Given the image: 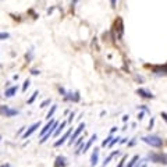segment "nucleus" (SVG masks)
<instances>
[{"mask_svg":"<svg viewBox=\"0 0 167 167\" xmlns=\"http://www.w3.org/2000/svg\"><path fill=\"white\" fill-rule=\"evenodd\" d=\"M38 95H39V92H38V91H35V92H33V93H32V96H31V98L28 99V105H32V103H33V100H35V99L38 98Z\"/></svg>","mask_w":167,"mask_h":167,"instance_id":"6ab92c4d","label":"nucleus"},{"mask_svg":"<svg viewBox=\"0 0 167 167\" xmlns=\"http://www.w3.org/2000/svg\"><path fill=\"white\" fill-rule=\"evenodd\" d=\"M8 38H10V33L8 32H0V40L8 39Z\"/></svg>","mask_w":167,"mask_h":167,"instance_id":"b1692460","label":"nucleus"},{"mask_svg":"<svg viewBox=\"0 0 167 167\" xmlns=\"http://www.w3.org/2000/svg\"><path fill=\"white\" fill-rule=\"evenodd\" d=\"M56 167H65V157L63 156H58L57 159H56Z\"/></svg>","mask_w":167,"mask_h":167,"instance_id":"2eb2a0df","label":"nucleus"},{"mask_svg":"<svg viewBox=\"0 0 167 167\" xmlns=\"http://www.w3.org/2000/svg\"><path fill=\"white\" fill-rule=\"evenodd\" d=\"M65 100H73V102H78L80 100V92H67L64 96Z\"/></svg>","mask_w":167,"mask_h":167,"instance_id":"6e6552de","label":"nucleus"},{"mask_svg":"<svg viewBox=\"0 0 167 167\" xmlns=\"http://www.w3.org/2000/svg\"><path fill=\"white\" fill-rule=\"evenodd\" d=\"M77 2H78V0H73V3H71V7H73V8H74V6L77 4Z\"/></svg>","mask_w":167,"mask_h":167,"instance_id":"f704fd0d","label":"nucleus"},{"mask_svg":"<svg viewBox=\"0 0 167 167\" xmlns=\"http://www.w3.org/2000/svg\"><path fill=\"white\" fill-rule=\"evenodd\" d=\"M0 167H10L8 164H3V166H0Z\"/></svg>","mask_w":167,"mask_h":167,"instance_id":"4c0bfd02","label":"nucleus"},{"mask_svg":"<svg viewBox=\"0 0 167 167\" xmlns=\"http://www.w3.org/2000/svg\"><path fill=\"white\" fill-rule=\"evenodd\" d=\"M116 31L118 32L117 38L121 39V38H123V33H124V25H123V20L121 18H117V21H116Z\"/></svg>","mask_w":167,"mask_h":167,"instance_id":"423d86ee","label":"nucleus"},{"mask_svg":"<svg viewBox=\"0 0 167 167\" xmlns=\"http://www.w3.org/2000/svg\"><path fill=\"white\" fill-rule=\"evenodd\" d=\"M98 160H99V149H95L93 153H92V157H91V164L92 166H96V164H98Z\"/></svg>","mask_w":167,"mask_h":167,"instance_id":"f8f14e48","label":"nucleus"},{"mask_svg":"<svg viewBox=\"0 0 167 167\" xmlns=\"http://www.w3.org/2000/svg\"><path fill=\"white\" fill-rule=\"evenodd\" d=\"M65 125H67V121H63V123L60 124L57 128H56V131H55V134H53V137H57V135L60 134V132H61V131L65 128Z\"/></svg>","mask_w":167,"mask_h":167,"instance_id":"dca6fc26","label":"nucleus"},{"mask_svg":"<svg viewBox=\"0 0 167 167\" xmlns=\"http://www.w3.org/2000/svg\"><path fill=\"white\" fill-rule=\"evenodd\" d=\"M113 138H114L113 135H109V137H107V138H106L105 141L102 142V146H109V143L112 142V139H113Z\"/></svg>","mask_w":167,"mask_h":167,"instance_id":"412c9836","label":"nucleus"},{"mask_svg":"<svg viewBox=\"0 0 167 167\" xmlns=\"http://www.w3.org/2000/svg\"><path fill=\"white\" fill-rule=\"evenodd\" d=\"M70 135H71V130L65 131V134L63 135L61 138L58 139V141H56V142H55V146H60V145H63V143L65 142V139H68V138H70Z\"/></svg>","mask_w":167,"mask_h":167,"instance_id":"9d476101","label":"nucleus"},{"mask_svg":"<svg viewBox=\"0 0 167 167\" xmlns=\"http://www.w3.org/2000/svg\"><path fill=\"white\" fill-rule=\"evenodd\" d=\"M18 113H20V110H17V109H11L8 106H0V116L13 117V116H17Z\"/></svg>","mask_w":167,"mask_h":167,"instance_id":"f03ea898","label":"nucleus"},{"mask_svg":"<svg viewBox=\"0 0 167 167\" xmlns=\"http://www.w3.org/2000/svg\"><path fill=\"white\" fill-rule=\"evenodd\" d=\"M32 56H33V50L31 49V50L25 55V60H27V61H31V60H32Z\"/></svg>","mask_w":167,"mask_h":167,"instance_id":"5701e85b","label":"nucleus"},{"mask_svg":"<svg viewBox=\"0 0 167 167\" xmlns=\"http://www.w3.org/2000/svg\"><path fill=\"white\" fill-rule=\"evenodd\" d=\"M82 141H84V138H82V137H81V138H78V141L75 142V146H80L81 143H82Z\"/></svg>","mask_w":167,"mask_h":167,"instance_id":"bb28decb","label":"nucleus"},{"mask_svg":"<svg viewBox=\"0 0 167 167\" xmlns=\"http://www.w3.org/2000/svg\"><path fill=\"white\" fill-rule=\"evenodd\" d=\"M162 117H163V118H164V121L167 123V113H162Z\"/></svg>","mask_w":167,"mask_h":167,"instance_id":"2f4dec72","label":"nucleus"},{"mask_svg":"<svg viewBox=\"0 0 167 167\" xmlns=\"http://www.w3.org/2000/svg\"><path fill=\"white\" fill-rule=\"evenodd\" d=\"M124 162H125V157H123V159L120 160V163H118V166H117V167H124Z\"/></svg>","mask_w":167,"mask_h":167,"instance_id":"cd10ccee","label":"nucleus"},{"mask_svg":"<svg viewBox=\"0 0 167 167\" xmlns=\"http://www.w3.org/2000/svg\"><path fill=\"white\" fill-rule=\"evenodd\" d=\"M56 110H57V106L53 105V106H52V109L49 110V113H47V117H46V118H52V117H53V114H55Z\"/></svg>","mask_w":167,"mask_h":167,"instance_id":"a211bd4d","label":"nucleus"},{"mask_svg":"<svg viewBox=\"0 0 167 167\" xmlns=\"http://www.w3.org/2000/svg\"><path fill=\"white\" fill-rule=\"evenodd\" d=\"M128 120V116H124L123 117V121H124V123H125V121H127Z\"/></svg>","mask_w":167,"mask_h":167,"instance_id":"e433bc0d","label":"nucleus"},{"mask_svg":"<svg viewBox=\"0 0 167 167\" xmlns=\"http://www.w3.org/2000/svg\"><path fill=\"white\" fill-rule=\"evenodd\" d=\"M153 73L156 74V75H166L167 74V68L166 67H162V65H159V67H155V68H153Z\"/></svg>","mask_w":167,"mask_h":167,"instance_id":"9b49d317","label":"nucleus"},{"mask_svg":"<svg viewBox=\"0 0 167 167\" xmlns=\"http://www.w3.org/2000/svg\"><path fill=\"white\" fill-rule=\"evenodd\" d=\"M116 155H118V150H117V152H113V153H110L109 156H107V157H106V159H105V163H103V166H106V164H109V163H110V160H112L113 157L116 156Z\"/></svg>","mask_w":167,"mask_h":167,"instance_id":"f3484780","label":"nucleus"},{"mask_svg":"<svg viewBox=\"0 0 167 167\" xmlns=\"http://www.w3.org/2000/svg\"><path fill=\"white\" fill-rule=\"evenodd\" d=\"M17 91H18V87L17 85H14V87H10L6 89V92H4V96L6 98H13L15 93H17Z\"/></svg>","mask_w":167,"mask_h":167,"instance_id":"1a4fd4ad","label":"nucleus"},{"mask_svg":"<svg viewBox=\"0 0 167 167\" xmlns=\"http://www.w3.org/2000/svg\"><path fill=\"white\" fill-rule=\"evenodd\" d=\"M73 118H74V113H71V114H70V118H68V121H73Z\"/></svg>","mask_w":167,"mask_h":167,"instance_id":"72a5a7b5","label":"nucleus"},{"mask_svg":"<svg viewBox=\"0 0 167 167\" xmlns=\"http://www.w3.org/2000/svg\"><path fill=\"white\" fill-rule=\"evenodd\" d=\"M116 2H117V0H110V3H112V7H116Z\"/></svg>","mask_w":167,"mask_h":167,"instance_id":"473e14b6","label":"nucleus"},{"mask_svg":"<svg viewBox=\"0 0 167 167\" xmlns=\"http://www.w3.org/2000/svg\"><path fill=\"white\" fill-rule=\"evenodd\" d=\"M138 159H139V156H134L132 159L130 160V163L127 164V167H134V166H135V163L138 162Z\"/></svg>","mask_w":167,"mask_h":167,"instance_id":"aec40b11","label":"nucleus"},{"mask_svg":"<svg viewBox=\"0 0 167 167\" xmlns=\"http://www.w3.org/2000/svg\"><path fill=\"white\" fill-rule=\"evenodd\" d=\"M142 118H143V112H141L138 114V120H142Z\"/></svg>","mask_w":167,"mask_h":167,"instance_id":"c756f323","label":"nucleus"},{"mask_svg":"<svg viewBox=\"0 0 167 167\" xmlns=\"http://www.w3.org/2000/svg\"><path fill=\"white\" fill-rule=\"evenodd\" d=\"M52 103V99H46V100H43V102L40 103V107H46L47 105H50Z\"/></svg>","mask_w":167,"mask_h":167,"instance_id":"393cba45","label":"nucleus"},{"mask_svg":"<svg viewBox=\"0 0 167 167\" xmlns=\"http://www.w3.org/2000/svg\"><path fill=\"white\" fill-rule=\"evenodd\" d=\"M53 124H55V120H50V123H47L46 125H45V128H43V130L40 131V135H42V137H43V135H46L47 132L50 131V128L53 127Z\"/></svg>","mask_w":167,"mask_h":167,"instance_id":"ddd939ff","label":"nucleus"},{"mask_svg":"<svg viewBox=\"0 0 167 167\" xmlns=\"http://www.w3.org/2000/svg\"><path fill=\"white\" fill-rule=\"evenodd\" d=\"M155 125V118H150V121H149V130Z\"/></svg>","mask_w":167,"mask_h":167,"instance_id":"a878e982","label":"nucleus"},{"mask_svg":"<svg viewBox=\"0 0 167 167\" xmlns=\"http://www.w3.org/2000/svg\"><path fill=\"white\" fill-rule=\"evenodd\" d=\"M29 85H31V81H29V80L24 81V85H22V92H27V89L29 88Z\"/></svg>","mask_w":167,"mask_h":167,"instance_id":"4be33fe9","label":"nucleus"},{"mask_svg":"<svg viewBox=\"0 0 167 167\" xmlns=\"http://www.w3.org/2000/svg\"><path fill=\"white\" fill-rule=\"evenodd\" d=\"M137 93H138L141 98H145V99H153L155 98V95H152V92L146 91V89H142V88H138V89H137Z\"/></svg>","mask_w":167,"mask_h":167,"instance_id":"0eeeda50","label":"nucleus"},{"mask_svg":"<svg viewBox=\"0 0 167 167\" xmlns=\"http://www.w3.org/2000/svg\"><path fill=\"white\" fill-rule=\"evenodd\" d=\"M39 127H40V123H35V124H32V125H31V127H29L28 130H27L25 132L22 134V138L25 139V138H28V137H31V135H32L33 132H35V131H36Z\"/></svg>","mask_w":167,"mask_h":167,"instance_id":"20e7f679","label":"nucleus"},{"mask_svg":"<svg viewBox=\"0 0 167 167\" xmlns=\"http://www.w3.org/2000/svg\"><path fill=\"white\" fill-rule=\"evenodd\" d=\"M149 157H150V160H153L155 163L167 164V155L166 153H152Z\"/></svg>","mask_w":167,"mask_h":167,"instance_id":"7ed1b4c3","label":"nucleus"},{"mask_svg":"<svg viewBox=\"0 0 167 167\" xmlns=\"http://www.w3.org/2000/svg\"><path fill=\"white\" fill-rule=\"evenodd\" d=\"M142 141L145 142V143H148V145L153 146V148H160V146L163 145L162 138H160V137H157V135H146V137H143V138H142Z\"/></svg>","mask_w":167,"mask_h":167,"instance_id":"f257e3e1","label":"nucleus"},{"mask_svg":"<svg viewBox=\"0 0 167 167\" xmlns=\"http://www.w3.org/2000/svg\"><path fill=\"white\" fill-rule=\"evenodd\" d=\"M96 138H98V137H96V134H95V135H92V137H91V139H89V141H88L87 143L84 145V150H82V152H87L88 149H89V148H91V146H92V143H93V141H96Z\"/></svg>","mask_w":167,"mask_h":167,"instance_id":"4468645a","label":"nucleus"},{"mask_svg":"<svg viewBox=\"0 0 167 167\" xmlns=\"http://www.w3.org/2000/svg\"><path fill=\"white\" fill-rule=\"evenodd\" d=\"M84 128H85V124L81 123V124H80V127L77 128V130L74 131V134L71 135V137H70V143H71V145H73V142H75V139L78 138V137H80V134L84 131Z\"/></svg>","mask_w":167,"mask_h":167,"instance_id":"39448f33","label":"nucleus"},{"mask_svg":"<svg viewBox=\"0 0 167 167\" xmlns=\"http://www.w3.org/2000/svg\"><path fill=\"white\" fill-rule=\"evenodd\" d=\"M135 142H137V141H135V138H134L132 141L130 142V143H128V146H134V145H135Z\"/></svg>","mask_w":167,"mask_h":167,"instance_id":"7c9ffc66","label":"nucleus"},{"mask_svg":"<svg viewBox=\"0 0 167 167\" xmlns=\"http://www.w3.org/2000/svg\"><path fill=\"white\" fill-rule=\"evenodd\" d=\"M31 74H32V75H39V71H38V70H31Z\"/></svg>","mask_w":167,"mask_h":167,"instance_id":"c85d7f7f","label":"nucleus"},{"mask_svg":"<svg viewBox=\"0 0 167 167\" xmlns=\"http://www.w3.org/2000/svg\"><path fill=\"white\" fill-rule=\"evenodd\" d=\"M125 142H127V138H121L120 143H125Z\"/></svg>","mask_w":167,"mask_h":167,"instance_id":"c9c22d12","label":"nucleus"},{"mask_svg":"<svg viewBox=\"0 0 167 167\" xmlns=\"http://www.w3.org/2000/svg\"><path fill=\"white\" fill-rule=\"evenodd\" d=\"M0 141H2V137H0Z\"/></svg>","mask_w":167,"mask_h":167,"instance_id":"58836bf2","label":"nucleus"},{"mask_svg":"<svg viewBox=\"0 0 167 167\" xmlns=\"http://www.w3.org/2000/svg\"><path fill=\"white\" fill-rule=\"evenodd\" d=\"M141 167H145V166H141Z\"/></svg>","mask_w":167,"mask_h":167,"instance_id":"ea45409f","label":"nucleus"}]
</instances>
